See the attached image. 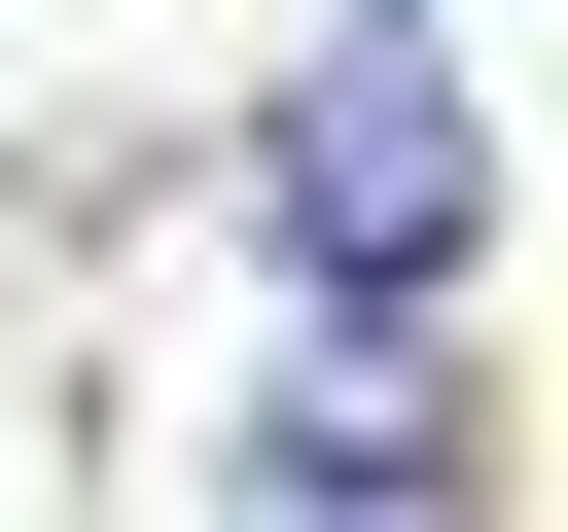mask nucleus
<instances>
[{
    "mask_svg": "<svg viewBox=\"0 0 568 532\" xmlns=\"http://www.w3.org/2000/svg\"><path fill=\"white\" fill-rule=\"evenodd\" d=\"M248 248L355 319V355H426V284L497 248V142H462V71H426V0H355V35H284V106H248Z\"/></svg>",
    "mask_w": 568,
    "mask_h": 532,
    "instance_id": "f257e3e1",
    "label": "nucleus"
},
{
    "mask_svg": "<svg viewBox=\"0 0 568 532\" xmlns=\"http://www.w3.org/2000/svg\"><path fill=\"white\" fill-rule=\"evenodd\" d=\"M462 497H497V461H462V355H355V319H320V355L248 390V532H462Z\"/></svg>",
    "mask_w": 568,
    "mask_h": 532,
    "instance_id": "f03ea898",
    "label": "nucleus"
}]
</instances>
